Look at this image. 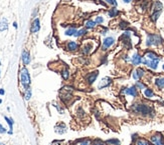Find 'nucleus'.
<instances>
[{"mask_svg":"<svg viewBox=\"0 0 164 145\" xmlns=\"http://www.w3.org/2000/svg\"><path fill=\"white\" fill-rule=\"evenodd\" d=\"M162 10V4L161 2L156 1L155 4H154V11H161Z\"/></svg>","mask_w":164,"mask_h":145,"instance_id":"b1692460","label":"nucleus"},{"mask_svg":"<svg viewBox=\"0 0 164 145\" xmlns=\"http://www.w3.org/2000/svg\"><path fill=\"white\" fill-rule=\"evenodd\" d=\"M5 132H6V129L0 124V133H5Z\"/></svg>","mask_w":164,"mask_h":145,"instance_id":"4c0bfd02","label":"nucleus"},{"mask_svg":"<svg viewBox=\"0 0 164 145\" xmlns=\"http://www.w3.org/2000/svg\"><path fill=\"white\" fill-rule=\"evenodd\" d=\"M132 110L137 114H141L142 116H152L154 114V110L151 106L144 103H136L132 105Z\"/></svg>","mask_w":164,"mask_h":145,"instance_id":"f257e3e1","label":"nucleus"},{"mask_svg":"<svg viewBox=\"0 0 164 145\" xmlns=\"http://www.w3.org/2000/svg\"><path fill=\"white\" fill-rule=\"evenodd\" d=\"M2 103V100H1V99H0V104H1Z\"/></svg>","mask_w":164,"mask_h":145,"instance_id":"37998d69","label":"nucleus"},{"mask_svg":"<svg viewBox=\"0 0 164 145\" xmlns=\"http://www.w3.org/2000/svg\"><path fill=\"white\" fill-rule=\"evenodd\" d=\"M30 30H31V32H32V33H35V32H37V31L39 30V20L35 19L34 21H33L32 26H31Z\"/></svg>","mask_w":164,"mask_h":145,"instance_id":"ddd939ff","label":"nucleus"},{"mask_svg":"<svg viewBox=\"0 0 164 145\" xmlns=\"http://www.w3.org/2000/svg\"><path fill=\"white\" fill-rule=\"evenodd\" d=\"M142 63L144 65H146V66L148 67H150L151 69H153V70H155L157 69V66H158V61H152V60H148L146 59V58H142Z\"/></svg>","mask_w":164,"mask_h":145,"instance_id":"0eeeda50","label":"nucleus"},{"mask_svg":"<svg viewBox=\"0 0 164 145\" xmlns=\"http://www.w3.org/2000/svg\"><path fill=\"white\" fill-rule=\"evenodd\" d=\"M162 68H163V70H164V64H163V66H162Z\"/></svg>","mask_w":164,"mask_h":145,"instance_id":"a18cd8bd","label":"nucleus"},{"mask_svg":"<svg viewBox=\"0 0 164 145\" xmlns=\"http://www.w3.org/2000/svg\"><path fill=\"white\" fill-rule=\"evenodd\" d=\"M93 145H106V143H104L102 140L97 139V140H95V141L93 142Z\"/></svg>","mask_w":164,"mask_h":145,"instance_id":"473e14b6","label":"nucleus"},{"mask_svg":"<svg viewBox=\"0 0 164 145\" xmlns=\"http://www.w3.org/2000/svg\"><path fill=\"white\" fill-rule=\"evenodd\" d=\"M13 25H14V27L16 28V27H17V23H16V22H14V23H13Z\"/></svg>","mask_w":164,"mask_h":145,"instance_id":"79ce46f5","label":"nucleus"},{"mask_svg":"<svg viewBox=\"0 0 164 145\" xmlns=\"http://www.w3.org/2000/svg\"><path fill=\"white\" fill-rule=\"evenodd\" d=\"M77 33V29L76 28H70L69 29V30L65 32V34H67L68 36H72V35H75Z\"/></svg>","mask_w":164,"mask_h":145,"instance_id":"bb28decb","label":"nucleus"},{"mask_svg":"<svg viewBox=\"0 0 164 145\" xmlns=\"http://www.w3.org/2000/svg\"><path fill=\"white\" fill-rule=\"evenodd\" d=\"M91 48H92V46H91V45H86L85 47H84V53L85 54H88L89 52H90V50H91Z\"/></svg>","mask_w":164,"mask_h":145,"instance_id":"2f4dec72","label":"nucleus"},{"mask_svg":"<svg viewBox=\"0 0 164 145\" xmlns=\"http://www.w3.org/2000/svg\"><path fill=\"white\" fill-rule=\"evenodd\" d=\"M103 21H104V19L101 16H98L97 18H96V20H95L96 23H102Z\"/></svg>","mask_w":164,"mask_h":145,"instance_id":"f704fd0d","label":"nucleus"},{"mask_svg":"<svg viewBox=\"0 0 164 145\" xmlns=\"http://www.w3.org/2000/svg\"><path fill=\"white\" fill-rule=\"evenodd\" d=\"M60 144H61V141H58V140H54L51 145H60Z\"/></svg>","mask_w":164,"mask_h":145,"instance_id":"58836bf2","label":"nucleus"},{"mask_svg":"<svg viewBox=\"0 0 164 145\" xmlns=\"http://www.w3.org/2000/svg\"><path fill=\"white\" fill-rule=\"evenodd\" d=\"M65 130H67V127H65V124H60V125H58L56 127V132L58 133V134H63V133H65Z\"/></svg>","mask_w":164,"mask_h":145,"instance_id":"dca6fc26","label":"nucleus"},{"mask_svg":"<svg viewBox=\"0 0 164 145\" xmlns=\"http://www.w3.org/2000/svg\"><path fill=\"white\" fill-rule=\"evenodd\" d=\"M162 40H161V37L157 34H149L147 36L146 39V44L147 46H153V45H160Z\"/></svg>","mask_w":164,"mask_h":145,"instance_id":"7ed1b4c3","label":"nucleus"},{"mask_svg":"<svg viewBox=\"0 0 164 145\" xmlns=\"http://www.w3.org/2000/svg\"><path fill=\"white\" fill-rule=\"evenodd\" d=\"M8 28V23L6 19H2L0 22V31H5Z\"/></svg>","mask_w":164,"mask_h":145,"instance_id":"f3484780","label":"nucleus"},{"mask_svg":"<svg viewBox=\"0 0 164 145\" xmlns=\"http://www.w3.org/2000/svg\"><path fill=\"white\" fill-rule=\"evenodd\" d=\"M145 58L148 60H152V61H158V62L160 61V57L152 51L146 52V54H145Z\"/></svg>","mask_w":164,"mask_h":145,"instance_id":"1a4fd4ad","label":"nucleus"},{"mask_svg":"<svg viewBox=\"0 0 164 145\" xmlns=\"http://www.w3.org/2000/svg\"><path fill=\"white\" fill-rule=\"evenodd\" d=\"M122 92L126 95H130V96H132V97H137V95H138L136 86H131V87H128V88H123Z\"/></svg>","mask_w":164,"mask_h":145,"instance_id":"39448f33","label":"nucleus"},{"mask_svg":"<svg viewBox=\"0 0 164 145\" xmlns=\"http://www.w3.org/2000/svg\"><path fill=\"white\" fill-rule=\"evenodd\" d=\"M106 2L113 6H117V1H116V0H106Z\"/></svg>","mask_w":164,"mask_h":145,"instance_id":"72a5a7b5","label":"nucleus"},{"mask_svg":"<svg viewBox=\"0 0 164 145\" xmlns=\"http://www.w3.org/2000/svg\"><path fill=\"white\" fill-rule=\"evenodd\" d=\"M98 71H95V72H92V73H90L88 76H87V81H88L89 84H93L94 83V81L97 79L98 77Z\"/></svg>","mask_w":164,"mask_h":145,"instance_id":"9b49d317","label":"nucleus"},{"mask_svg":"<svg viewBox=\"0 0 164 145\" xmlns=\"http://www.w3.org/2000/svg\"><path fill=\"white\" fill-rule=\"evenodd\" d=\"M4 93H5V92H4V90H3V89H0V94L3 95Z\"/></svg>","mask_w":164,"mask_h":145,"instance_id":"ea45409f","label":"nucleus"},{"mask_svg":"<svg viewBox=\"0 0 164 145\" xmlns=\"http://www.w3.org/2000/svg\"><path fill=\"white\" fill-rule=\"evenodd\" d=\"M61 76H63V78L65 79V80H67V79L69 78V76H70L69 71H68V70H63V71L61 72Z\"/></svg>","mask_w":164,"mask_h":145,"instance_id":"7c9ffc66","label":"nucleus"},{"mask_svg":"<svg viewBox=\"0 0 164 145\" xmlns=\"http://www.w3.org/2000/svg\"><path fill=\"white\" fill-rule=\"evenodd\" d=\"M136 88H137V89H145V84L144 83H142V82H140V81H137V82H136Z\"/></svg>","mask_w":164,"mask_h":145,"instance_id":"c756f323","label":"nucleus"},{"mask_svg":"<svg viewBox=\"0 0 164 145\" xmlns=\"http://www.w3.org/2000/svg\"><path fill=\"white\" fill-rule=\"evenodd\" d=\"M144 73H145V71L142 68H137L133 72V78L135 79V80H139L140 78H142Z\"/></svg>","mask_w":164,"mask_h":145,"instance_id":"9d476101","label":"nucleus"},{"mask_svg":"<svg viewBox=\"0 0 164 145\" xmlns=\"http://www.w3.org/2000/svg\"><path fill=\"white\" fill-rule=\"evenodd\" d=\"M4 119L6 120V122L8 123V125H9V129L10 130L8 131V133L9 134H12V128H13V120L11 119V118H8V117H6V116H4Z\"/></svg>","mask_w":164,"mask_h":145,"instance_id":"aec40b11","label":"nucleus"},{"mask_svg":"<svg viewBox=\"0 0 164 145\" xmlns=\"http://www.w3.org/2000/svg\"><path fill=\"white\" fill-rule=\"evenodd\" d=\"M78 47H79V45L77 44L76 42H72V41H70L68 43V49L70 51H75V50H77L78 49Z\"/></svg>","mask_w":164,"mask_h":145,"instance_id":"6ab92c4d","label":"nucleus"},{"mask_svg":"<svg viewBox=\"0 0 164 145\" xmlns=\"http://www.w3.org/2000/svg\"><path fill=\"white\" fill-rule=\"evenodd\" d=\"M115 42V39L113 37H107L104 39L103 41V50H107L108 48H110L111 46L114 44Z\"/></svg>","mask_w":164,"mask_h":145,"instance_id":"6e6552de","label":"nucleus"},{"mask_svg":"<svg viewBox=\"0 0 164 145\" xmlns=\"http://www.w3.org/2000/svg\"><path fill=\"white\" fill-rule=\"evenodd\" d=\"M80 145H91V143L89 140H84V141H82L81 143H80Z\"/></svg>","mask_w":164,"mask_h":145,"instance_id":"c9c22d12","label":"nucleus"},{"mask_svg":"<svg viewBox=\"0 0 164 145\" xmlns=\"http://www.w3.org/2000/svg\"><path fill=\"white\" fill-rule=\"evenodd\" d=\"M106 145H120V141L118 139H110V140H107L106 142Z\"/></svg>","mask_w":164,"mask_h":145,"instance_id":"412c9836","label":"nucleus"},{"mask_svg":"<svg viewBox=\"0 0 164 145\" xmlns=\"http://www.w3.org/2000/svg\"><path fill=\"white\" fill-rule=\"evenodd\" d=\"M136 145H149V142L147 140L143 139V138H140L136 141Z\"/></svg>","mask_w":164,"mask_h":145,"instance_id":"a878e982","label":"nucleus"},{"mask_svg":"<svg viewBox=\"0 0 164 145\" xmlns=\"http://www.w3.org/2000/svg\"><path fill=\"white\" fill-rule=\"evenodd\" d=\"M112 83V79L110 77H104L101 81H100L99 85H98V89H104V88L110 86V84Z\"/></svg>","mask_w":164,"mask_h":145,"instance_id":"423d86ee","label":"nucleus"},{"mask_svg":"<svg viewBox=\"0 0 164 145\" xmlns=\"http://www.w3.org/2000/svg\"><path fill=\"white\" fill-rule=\"evenodd\" d=\"M87 33V30L86 29H81V30H79V31H77V33L75 34L74 36H76V37H80V36H82V35H85Z\"/></svg>","mask_w":164,"mask_h":145,"instance_id":"c85d7f7f","label":"nucleus"},{"mask_svg":"<svg viewBox=\"0 0 164 145\" xmlns=\"http://www.w3.org/2000/svg\"><path fill=\"white\" fill-rule=\"evenodd\" d=\"M128 26V23H126V22H121V23H120V27H121V28H126V27Z\"/></svg>","mask_w":164,"mask_h":145,"instance_id":"e433bc0d","label":"nucleus"},{"mask_svg":"<svg viewBox=\"0 0 164 145\" xmlns=\"http://www.w3.org/2000/svg\"><path fill=\"white\" fill-rule=\"evenodd\" d=\"M155 85L159 89H162L164 88V77H158L155 79Z\"/></svg>","mask_w":164,"mask_h":145,"instance_id":"2eb2a0df","label":"nucleus"},{"mask_svg":"<svg viewBox=\"0 0 164 145\" xmlns=\"http://www.w3.org/2000/svg\"><path fill=\"white\" fill-rule=\"evenodd\" d=\"M144 95H145V97H147V98H152V97H154V92H153V90L150 89V88H145Z\"/></svg>","mask_w":164,"mask_h":145,"instance_id":"a211bd4d","label":"nucleus"},{"mask_svg":"<svg viewBox=\"0 0 164 145\" xmlns=\"http://www.w3.org/2000/svg\"><path fill=\"white\" fill-rule=\"evenodd\" d=\"M96 24H97V23H96L95 21H93V20H89V21L86 23V27L88 29H93L96 26Z\"/></svg>","mask_w":164,"mask_h":145,"instance_id":"5701e85b","label":"nucleus"},{"mask_svg":"<svg viewBox=\"0 0 164 145\" xmlns=\"http://www.w3.org/2000/svg\"><path fill=\"white\" fill-rule=\"evenodd\" d=\"M0 145H4L3 143H1V142H0Z\"/></svg>","mask_w":164,"mask_h":145,"instance_id":"c03bdc74","label":"nucleus"},{"mask_svg":"<svg viewBox=\"0 0 164 145\" xmlns=\"http://www.w3.org/2000/svg\"><path fill=\"white\" fill-rule=\"evenodd\" d=\"M151 142L154 145H164V138L161 133H155L151 136Z\"/></svg>","mask_w":164,"mask_h":145,"instance_id":"20e7f679","label":"nucleus"},{"mask_svg":"<svg viewBox=\"0 0 164 145\" xmlns=\"http://www.w3.org/2000/svg\"><path fill=\"white\" fill-rule=\"evenodd\" d=\"M25 100H29L30 99V97H31V89L30 88H26V91H25Z\"/></svg>","mask_w":164,"mask_h":145,"instance_id":"cd10ccee","label":"nucleus"},{"mask_svg":"<svg viewBox=\"0 0 164 145\" xmlns=\"http://www.w3.org/2000/svg\"><path fill=\"white\" fill-rule=\"evenodd\" d=\"M132 63H133V65L141 64V63H142V57H141L138 53H135L132 56Z\"/></svg>","mask_w":164,"mask_h":145,"instance_id":"f8f14e48","label":"nucleus"},{"mask_svg":"<svg viewBox=\"0 0 164 145\" xmlns=\"http://www.w3.org/2000/svg\"><path fill=\"white\" fill-rule=\"evenodd\" d=\"M118 13H119V12H118L117 9H116V8H113V9H111V10L109 11L108 14H109V16H110V17H116V16L118 15Z\"/></svg>","mask_w":164,"mask_h":145,"instance_id":"393cba45","label":"nucleus"},{"mask_svg":"<svg viewBox=\"0 0 164 145\" xmlns=\"http://www.w3.org/2000/svg\"><path fill=\"white\" fill-rule=\"evenodd\" d=\"M160 13H161V11H154V13L151 15V19H152V21L155 22L156 20L159 18V16H160Z\"/></svg>","mask_w":164,"mask_h":145,"instance_id":"4be33fe9","label":"nucleus"},{"mask_svg":"<svg viewBox=\"0 0 164 145\" xmlns=\"http://www.w3.org/2000/svg\"><path fill=\"white\" fill-rule=\"evenodd\" d=\"M123 1H124L125 3H129V2H131L132 0H123Z\"/></svg>","mask_w":164,"mask_h":145,"instance_id":"a19ab883","label":"nucleus"},{"mask_svg":"<svg viewBox=\"0 0 164 145\" xmlns=\"http://www.w3.org/2000/svg\"><path fill=\"white\" fill-rule=\"evenodd\" d=\"M22 61H23V63L25 65L28 64L29 62H30V57H29V53L27 52L26 50H24L22 52Z\"/></svg>","mask_w":164,"mask_h":145,"instance_id":"4468645a","label":"nucleus"},{"mask_svg":"<svg viewBox=\"0 0 164 145\" xmlns=\"http://www.w3.org/2000/svg\"><path fill=\"white\" fill-rule=\"evenodd\" d=\"M20 82L26 88H28L29 84H30V76H29V73L26 68H22L20 70Z\"/></svg>","mask_w":164,"mask_h":145,"instance_id":"f03ea898","label":"nucleus"}]
</instances>
